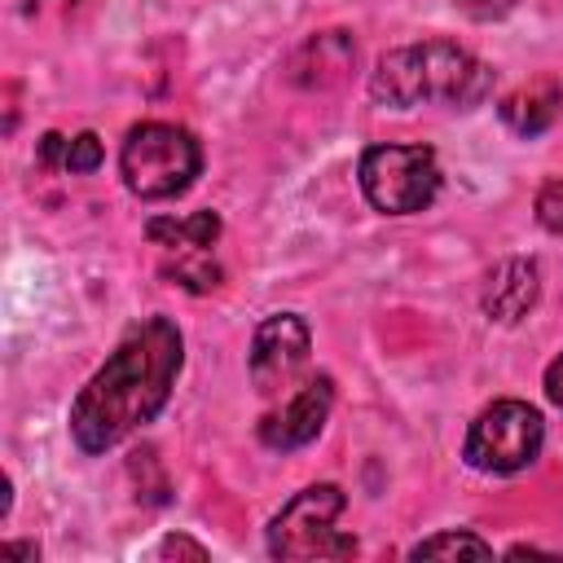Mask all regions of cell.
<instances>
[{"label":"cell","mask_w":563,"mask_h":563,"mask_svg":"<svg viewBox=\"0 0 563 563\" xmlns=\"http://www.w3.org/2000/svg\"><path fill=\"white\" fill-rule=\"evenodd\" d=\"M185 361V339L176 321L145 317L136 321L110 361L84 383L70 405V435L84 453H106L132 431H141L172 396V383Z\"/></svg>","instance_id":"6da1fadb"},{"label":"cell","mask_w":563,"mask_h":563,"mask_svg":"<svg viewBox=\"0 0 563 563\" xmlns=\"http://www.w3.org/2000/svg\"><path fill=\"white\" fill-rule=\"evenodd\" d=\"M97 167H101V141H97L92 132L70 136V145H66V172L88 176V172H97Z\"/></svg>","instance_id":"9a60e30c"},{"label":"cell","mask_w":563,"mask_h":563,"mask_svg":"<svg viewBox=\"0 0 563 563\" xmlns=\"http://www.w3.org/2000/svg\"><path fill=\"white\" fill-rule=\"evenodd\" d=\"M545 396H550V405H559V409H563V352L545 365Z\"/></svg>","instance_id":"ffe728a7"},{"label":"cell","mask_w":563,"mask_h":563,"mask_svg":"<svg viewBox=\"0 0 563 563\" xmlns=\"http://www.w3.org/2000/svg\"><path fill=\"white\" fill-rule=\"evenodd\" d=\"M145 238L154 246H167V251H207L216 238H220V216L216 211H194V216H154L145 224Z\"/></svg>","instance_id":"7c38bea8"},{"label":"cell","mask_w":563,"mask_h":563,"mask_svg":"<svg viewBox=\"0 0 563 563\" xmlns=\"http://www.w3.org/2000/svg\"><path fill=\"white\" fill-rule=\"evenodd\" d=\"M312 352V330L299 312H273L255 325V343H251V383L260 396H277L286 391Z\"/></svg>","instance_id":"52a82bcc"},{"label":"cell","mask_w":563,"mask_h":563,"mask_svg":"<svg viewBox=\"0 0 563 563\" xmlns=\"http://www.w3.org/2000/svg\"><path fill=\"white\" fill-rule=\"evenodd\" d=\"M356 176L361 194L383 216H413L440 194V163L427 145H369Z\"/></svg>","instance_id":"5b68a950"},{"label":"cell","mask_w":563,"mask_h":563,"mask_svg":"<svg viewBox=\"0 0 563 563\" xmlns=\"http://www.w3.org/2000/svg\"><path fill=\"white\" fill-rule=\"evenodd\" d=\"M453 9H462L475 22H497V18H506L515 9V0H453Z\"/></svg>","instance_id":"e0dca14e"},{"label":"cell","mask_w":563,"mask_h":563,"mask_svg":"<svg viewBox=\"0 0 563 563\" xmlns=\"http://www.w3.org/2000/svg\"><path fill=\"white\" fill-rule=\"evenodd\" d=\"M497 110H501V123H506L510 132H519V136H541V132L559 119V110H563V84L550 79V75H541V79L519 84L515 92H506Z\"/></svg>","instance_id":"8fae6325"},{"label":"cell","mask_w":563,"mask_h":563,"mask_svg":"<svg viewBox=\"0 0 563 563\" xmlns=\"http://www.w3.org/2000/svg\"><path fill=\"white\" fill-rule=\"evenodd\" d=\"M537 220L550 233H563V180H545L537 194Z\"/></svg>","instance_id":"2e32d148"},{"label":"cell","mask_w":563,"mask_h":563,"mask_svg":"<svg viewBox=\"0 0 563 563\" xmlns=\"http://www.w3.org/2000/svg\"><path fill=\"white\" fill-rule=\"evenodd\" d=\"M356 62V44L347 31H321L308 35L299 44V53L290 57V79L303 88H334Z\"/></svg>","instance_id":"30bf717a"},{"label":"cell","mask_w":563,"mask_h":563,"mask_svg":"<svg viewBox=\"0 0 563 563\" xmlns=\"http://www.w3.org/2000/svg\"><path fill=\"white\" fill-rule=\"evenodd\" d=\"M488 92H493V66H484L471 48L453 40H422L391 48L369 70V97L391 110H413L427 101L471 110Z\"/></svg>","instance_id":"7a4b0ae2"},{"label":"cell","mask_w":563,"mask_h":563,"mask_svg":"<svg viewBox=\"0 0 563 563\" xmlns=\"http://www.w3.org/2000/svg\"><path fill=\"white\" fill-rule=\"evenodd\" d=\"M409 559H493V545L466 528H449V532H435L427 541H418L409 550Z\"/></svg>","instance_id":"4fadbf2b"},{"label":"cell","mask_w":563,"mask_h":563,"mask_svg":"<svg viewBox=\"0 0 563 563\" xmlns=\"http://www.w3.org/2000/svg\"><path fill=\"white\" fill-rule=\"evenodd\" d=\"M347 497L339 484H312L295 493L268 523V554L273 559H347L356 541L334 528Z\"/></svg>","instance_id":"277c9868"},{"label":"cell","mask_w":563,"mask_h":563,"mask_svg":"<svg viewBox=\"0 0 563 563\" xmlns=\"http://www.w3.org/2000/svg\"><path fill=\"white\" fill-rule=\"evenodd\" d=\"M158 554H163V559H194V563H207V550H202L198 541H189V537H167V541L158 545Z\"/></svg>","instance_id":"ac0fdd59"},{"label":"cell","mask_w":563,"mask_h":563,"mask_svg":"<svg viewBox=\"0 0 563 563\" xmlns=\"http://www.w3.org/2000/svg\"><path fill=\"white\" fill-rule=\"evenodd\" d=\"M119 172L123 185L145 202L176 198L202 172V150L176 123H136L119 150Z\"/></svg>","instance_id":"3957f363"},{"label":"cell","mask_w":563,"mask_h":563,"mask_svg":"<svg viewBox=\"0 0 563 563\" xmlns=\"http://www.w3.org/2000/svg\"><path fill=\"white\" fill-rule=\"evenodd\" d=\"M167 277H176L185 290H211V286H220V264L207 255V251H185L172 268H167Z\"/></svg>","instance_id":"5bb4252c"},{"label":"cell","mask_w":563,"mask_h":563,"mask_svg":"<svg viewBox=\"0 0 563 563\" xmlns=\"http://www.w3.org/2000/svg\"><path fill=\"white\" fill-rule=\"evenodd\" d=\"M545 422L528 400H493L466 431L462 457L484 475H515L537 462Z\"/></svg>","instance_id":"8992f818"},{"label":"cell","mask_w":563,"mask_h":563,"mask_svg":"<svg viewBox=\"0 0 563 563\" xmlns=\"http://www.w3.org/2000/svg\"><path fill=\"white\" fill-rule=\"evenodd\" d=\"M537 295H541V273H537V264L523 260V255H510V260H501V264L488 273L479 303H484V317H488V321L515 325V321H523V317L537 308Z\"/></svg>","instance_id":"9c48e42d"},{"label":"cell","mask_w":563,"mask_h":563,"mask_svg":"<svg viewBox=\"0 0 563 563\" xmlns=\"http://www.w3.org/2000/svg\"><path fill=\"white\" fill-rule=\"evenodd\" d=\"M4 554H13V559H35L40 550H35V545H26V541H9V545H4Z\"/></svg>","instance_id":"44dd1931"},{"label":"cell","mask_w":563,"mask_h":563,"mask_svg":"<svg viewBox=\"0 0 563 563\" xmlns=\"http://www.w3.org/2000/svg\"><path fill=\"white\" fill-rule=\"evenodd\" d=\"M330 409H334V383H330L325 374H317V378H308L277 413H268V418L260 422V440H264L268 449H282V453H286V449H303L308 440L321 435Z\"/></svg>","instance_id":"ba28073f"},{"label":"cell","mask_w":563,"mask_h":563,"mask_svg":"<svg viewBox=\"0 0 563 563\" xmlns=\"http://www.w3.org/2000/svg\"><path fill=\"white\" fill-rule=\"evenodd\" d=\"M66 145H70V141H66L62 132H44V141H40V163H48V167L62 163V167H66Z\"/></svg>","instance_id":"d6986e66"}]
</instances>
